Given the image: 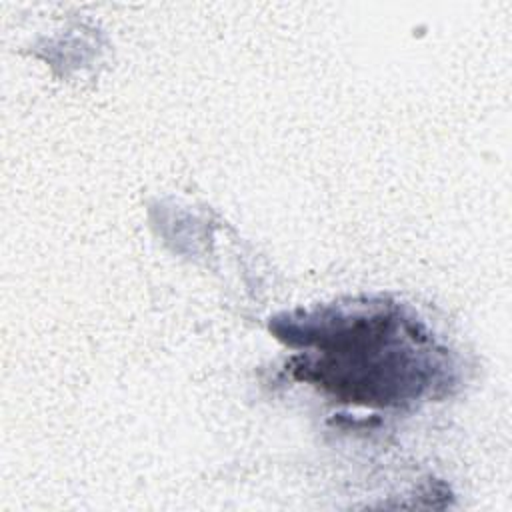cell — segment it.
I'll list each match as a JSON object with an SVG mask.
<instances>
[{
    "label": "cell",
    "mask_w": 512,
    "mask_h": 512,
    "mask_svg": "<svg viewBox=\"0 0 512 512\" xmlns=\"http://www.w3.org/2000/svg\"><path fill=\"white\" fill-rule=\"evenodd\" d=\"M398 320L376 312L370 316L306 320L304 342L314 340L322 360H304V378H316L338 392L348 390L362 402H394L418 394V380L406 352L392 348Z\"/></svg>",
    "instance_id": "cell-1"
}]
</instances>
